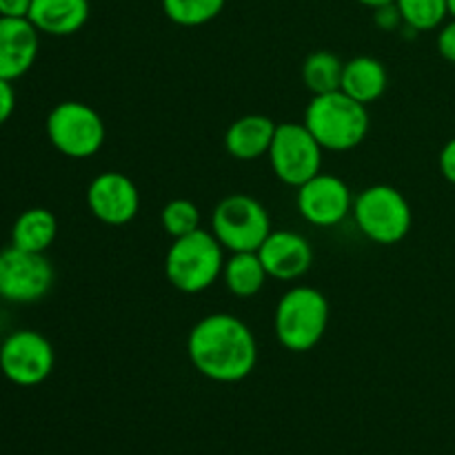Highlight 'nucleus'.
Instances as JSON below:
<instances>
[{"instance_id": "f257e3e1", "label": "nucleus", "mask_w": 455, "mask_h": 455, "mask_svg": "<svg viewBox=\"0 0 455 455\" xmlns=\"http://www.w3.org/2000/svg\"><path fill=\"white\" fill-rule=\"evenodd\" d=\"M187 355L200 376L213 382H240L256 369L258 342L247 323L220 311L194 324Z\"/></svg>"}, {"instance_id": "f03ea898", "label": "nucleus", "mask_w": 455, "mask_h": 455, "mask_svg": "<svg viewBox=\"0 0 455 455\" xmlns=\"http://www.w3.org/2000/svg\"><path fill=\"white\" fill-rule=\"evenodd\" d=\"M305 127L327 151H351L367 138L369 107L345 92L320 93L305 109Z\"/></svg>"}, {"instance_id": "7ed1b4c3", "label": "nucleus", "mask_w": 455, "mask_h": 455, "mask_svg": "<svg viewBox=\"0 0 455 455\" xmlns=\"http://www.w3.org/2000/svg\"><path fill=\"white\" fill-rule=\"evenodd\" d=\"M225 269V247L207 229L173 240L164 256V275L182 293L207 291Z\"/></svg>"}, {"instance_id": "20e7f679", "label": "nucleus", "mask_w": 455, "mask_h": 455, "mask_svg": "<svg viewBox=\"0 0 455 455\" xmlns=\"http://www.w3.org/2000/svg\"><path fill=\"white\" fill-rule=\"evenodd\" d=\"M329 327V300L315 287H293L275 305L274 333L293 354H305L320 345Z\"/></svg>"}, {"instance_id": "39448f33", "label": "nucleus", "mask_w": 455, "mask_h": 455, "mask_svg": "<svg viewBox=\"0 0 455 455\" xmlns=\"http://www.w3.org/2000/svg\"><path fill=\"white\" fill-rule=\"evenodd\" d=\"M354 220L364 238L376 244H398L413 225L411 204L391 185H371L354 198Z\"/></svg>"}, {"instance_id": "423d86ee", "label": "nucleus", "mask_w": 455, "mask_h": 455, "mask_svg": "<svg viewBox=\"0 0 455 455\" xmlns=\"http://www.w3.org/2000/svg\"><path fill=\"white\" fill-rule=\"evenodd\" d=\"M47 138L53 149L74 160H84L102 149L107 127L102 116L93 107L80 100H62L49 111Z\"/></svg>"}, {"instance_id": "0eeeda50", "label": "nucleus", "mask_w": 455, "mask_h": 455, "mask_svg": "<svg viewBox=\"0 0 455 455\" xmlns=\"http://www.w3.org/2000/svg\"><path fill=\"white\" fill-rule=\"evenodd\" d=\"M212 234L225 251H258L271 234L269 212L251 196L231 194L213 209Z\"/></svg>"}, {"instance_id": "6e6552de", "label": "nucleus", "mask_w": 455, "mask_h": 455, "mask_svg": "<svg viewBox=\"0 0 455 455\" xmlns=\"http://www.w3.org/2000/svg\"><path fill=\"white\" fill-rule=\"evenodd\" d=\"M323 147L305 123H283L275 127L269 163L275 178L289 187H300L323 169Z\"/></svg>"}, {"instance_id": "1a4fd4ad", "label": "nucleus", "mask_w": 455, "mask_h": 455, "mask_svg": "<svg viewBox=\"0 0 455 455\" xmlns=\"http://www.w3.org/2000/svg\"><path fill=\"white\" fill-rule=\"evenodd\" d=\"M53 267L44 253H31L9 244L0 251V298L13 305H31L52 291Z\"/></svg>"}, {"instance_id": "9d476101", "label": "nucleus", "mask_w": 455, "mask_h": 455, "mask_svg": "<svg viewBox=\"0 0 455 455\" xmlns=\"http://www.w3.org/2000/svg\"><path fill=\"white\" fill-rule=\"evenodd\" d=\"M56 351L43 333L18 329L0 345V371L16 387H38L52 376Z\"/></svg>"}, {"instance_id": "9b49d317", "label": "nucleus", "mask_w": 455, "mask_h": 455, "mask_svg": "<svg viewBox=\"0 0 455 455\" xmlns=\"http://www.w3.org/2000/svg\"><path fill=\"white\" fill-rule=\"evenodd\" d=\"M296 204L300 216L309 225L336 227L345 220L354 209V194L342 178L333 173H323L298 187Z\"/></svg>"}, {"instance_id": "f8f14e48", "label": "nucleus", "mask_w": 455, "mask_h": 455, "mask_svg": "<svg viewBox=\"0 0 455 455\" xmlns=\"http://www.w3.org/2000/svg\"><path fill=\"white\" fill-rule=\"evenodd\" d=\"M87 207L102 225L123 227L136 218L140 209V191L124 173L102 172L89 182Z\"/></svg>"}, {"instance_id": "ddd939ff", "label": "nucleus", "mask_w": 455, "mask_h": 455, "mask_svg": "<svg viewBox=\"0 0 455 455\" xmlns=\"http://www.w3.org/2000/svg\"><path fill=\"white\" fill-rule=\"evenodd\" d=\"M258 256H260L269 278L291 283V280L302 278L311 269L314 249H311L309 240L298 231L271 229V234L258 249Z\"/></svg>"}, {"instance_id": "4468645a", "label": "nucleus", "mask_w": 455, "mask_h": 455, "mask_svg": "<svg viewBox=\"0 0 455 455\" xmlns=\"http://www.w3.org/2000/svg\"><path fill=\"white\" fill-rule=\"evenodd\" d=\"M38 49L40 31L29 18L0 16V78H22L34 67Z\"/></svg>"}, {"instance_id": "2eb2a0df", "label": "nucleus", "mask_w": 455, "mask_h": 455, "mask_svg": "<svg viewBox=\"0 0 455 455\" xmlns=\"http://www.w3.org/2000/svg\"><path fill=\"white\" fill-rule=\"evenodd\" d=\"M278 124L262 114L240 116L225 133V149L231 158L253 163L269 154Z\"/></svg>"}, {"instance_id": "dca6fc26", "label": "nucleus", "mask_w": 455, "mask_h": 455, "mask_svg": "<svg viewBox=\"0 0 455 455\" xmlns=\"http://www.w3.org/2000/svg\"><path fill=\"white\" fill-rule=\"evenodd\" d=\"M92 4L89 0H31L29 20L40 34L74 36L87 25Z\"/></svg>"}, {"instance_id": "f3484780", "label": "nucleus", "mask_w": 455, "mask_h": 455, "mask_svg": "<svg viewBox=\"0 0 455 455\" xmlns=\"http://www.w3.org/2000/svg\"><path fill=\"white\" fill-rule=\"evenodd\" d=\"M387 87H389V74L378 58L355 56L349 62H345L340 92H345L354 100L369 107L378 98H382Z\"/></svg>"}, {"instance_id": "a211bd4d", "label": "nucleus", "mask_w": 455, "mask_h": 455, "mask_svg": "<svg viewBox=\"0 0 455 455\" xmlns=\"http://www.w3.org/2000/svg\"><path fill=\"white\" fill-rule=\"evenodd\" d=\"M58 235V220L49 209L31 207L16 218L12 227V244L31 253H44Z\"/></svg>"}, {"instance_id": "6ab92c4d", "label": "nucleus", "mask_w": 455, "mask_h": 455, "mask_svg": "<svg viewBox=\"0 0 455 455\" xmlns=\"http://www.w3.org/2000/svg\"><path fill=\"white\" fill-rule=\"evenodd\" d=\"M267 271L262 265L258 251H238L231 253L229 260H225V269H222V280L229 293L235 298H247L258 296L267 283Z\"/></svg>"}, {"instance_id": "aec40b11", "label": "nucleus", "mask_w": 455, "mask_h": 455, "mask_svg": "<svg viewBox=\"0 0 455 455\" xmlns=\"http://www.w3.org/2000/svg\"><path fill=\"white\" fill-rule=\"evenodd\" d=\"M342 69H345V62L336 53L323 49V52H314L307 56L305 65H302V80L314 96L331 93L340 89Z\"/></svg>"}, {"instance_id": "412c9836", "label": "nucleus", "mask_w": 455, "mask_h": 455, "mask_svg": "<svg viewBox=\"0 0 455 455\" xmlns=\"http://www.w3.org/2000/svg\"><path fill=\"white\" fill-rule=\"evenodd\" d=\"M404 27L411 31H434L447 22L449 0H395Z\"/></svg>"}, {"instance_id": "4be33fe9", "label": "nucleus", "mask_w": 455, "mask_h": 455, "mask_svg": "<svg viewBox=\"0 0 455 455\" xmlns=\"http://www.w3.org/2000/svg\"><path fill=\"white\" fill-rule=\"evenodd\" d=\"M227 0H163V12L173 25L200 27L216 20Z\"/></svg>"}, {"instance_id": "5701e85b", "label": "nucleus", "mask_w": 455, "mask_h": 455, "mask_svg": "<svg viewBox=\"0 0 455 455\" xmlns=\"http://www.w3.org/2000/svg\"><path fill=\"white\" fill-rule=\"evenodd\" d=\"M160 222L173 240L182 238V235H189L200 229V209L198 204L187 198H173L163 207Z\"/></svg>"}, {"instance_id": "b1692460", "label": "nucleus", "mask_w": 455, "mask_h": 455, "mask_svg": "<svg viewBox=\"0 0 455 455\" xmlns=\"http://www.w3.org/2000/svg\"><path fill=\"white\" fill-rule=\"evenodd\" d=\"M376 12V25L380 27L382 31H395L400 29V27H404V20L403 16H400V9L398 4H385V7H378L373 9Z\"/></svg>"}, {"instance_id": "393cba45", "label": "nucleus", "mask_w": 455, "mask_h": 455, "mask_svg": "<svg viewBox=\"0 0 455 455\" xmlns=\"http://www.w3.org/2000/svg\"><path fill=\"white\" fill-rule=\"evenodd\" d=\"M438 52L444 60L455 65V18L444 22L438 31Z\"/></svg>"}, {"instance_id": "a878e982", "label": "nucleus", "mask_w": 455, "mask_h": 455, "mask_svg": "<svg viewBox=\"0 0 455 455\" xmlns=\"http://www.w3.org/2000/svg\"><path fill=\"white\" fill-rule=\"evenodd\" d=\"M13 109H16V89L12 80L0 78V127L12 118Z\"/></svg>"}, {"instance_id": "bb28decb", "label": "nucleus", "mask_w": 455, "mask_h": 455, "mask_svg": "<svg viewBox=\"0 0 455 455\" xmlns=\"http://www.w3.org/2000/svg\"><path fill=\"white\" fill-rule=\"evenodd\" d=\"M440 172L451 185H455V138H451L440 151Z\"/></svg>"}, {"instance_id": "cd10ccee", "label": "nucleus", "mask_w": 455, "mask_h": 455, "mask_svg": "<svg viewBox=\"0 0 455 455\" xmlns=\"http://www.w3.org/2000/svg\"><path fill=\"white\" fill-rule=\"evenodd\" d=\"M31 0H0V16L4 18H27Z\"/></svg>"}, {"instance_id": "c85d7f7f", "label": "nucleus", "mask_w": 455, "mask_h": 455, "mask_svg": "<svg viewBox=\"0 0 455 455\" xmlns=\"http://www.w3.org/2000/svg\"><path fill=\"white\" fill-rule=\"evenodd\" d=\"M358 3L369 9H378V7H385V4H394L395 0H358Z\"/></svg>"}, {"instance_id": "c756f323", "label": "nucleus", "mask_w": 455, "mask_h": 455, "mask_svg": "<svg viewBox=\"0 0 455 455\" xmlns=\"http://www.w3.org/2000/svg\"><path fill=\"white\" fill-rule=\"evenodd\" d=\"M449 13H451V18H455V0H449Z\"/></svg>"}]
</instances>
